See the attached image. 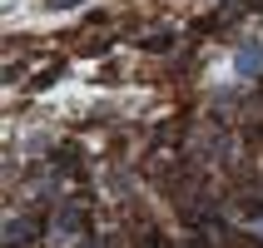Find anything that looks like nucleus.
<instances>
[{"label": "nucleus", "instance_id": "nucleus-1", "mask_svg": "<svg viewBox=\"0 0 263 248\" xmlns=\"http://www.w3.org/2000/svg\"><path fill=\"white\" fill-rule=\"evenodd\" d=\"M30 238H35V223H20V219H10V223H5V243H10V248L30 243Z\"/></svg>", "mask_w": 263, "mask_h": 248}, {"label": "nucleus", "instance_id": "nucleus-2", "mask_svg": "<svg viewBox=\"0 0 263 248\" xmlns=\"http://www.w3.org/2000/svg\"><path fill=\"white\" fill-rule=\"evenodd\" d=\"M45 5H50V10H74L80 0H45Z\"/></svg>", "mask_w": 263, "mask_h": 248}]
</instances>
